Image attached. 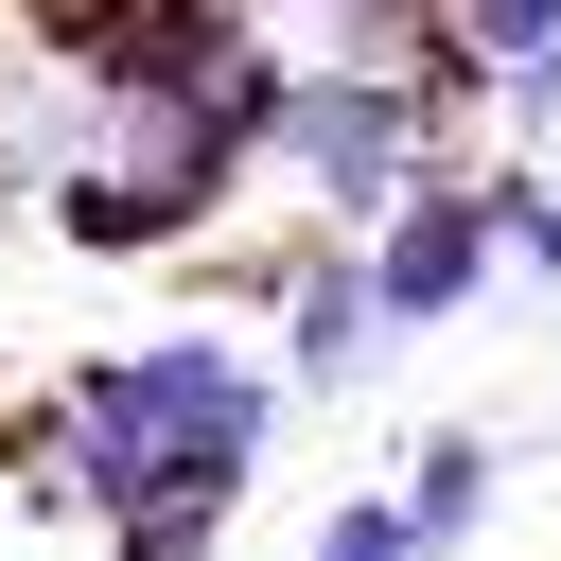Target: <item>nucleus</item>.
<instances>
[{
    "instance_id": "obj_1",
    "label": "nucleus",
    "mask_w": 561,
    "mask_h": 561,
    "mask_svg": "<svg viewBox=\"0 0 561 561\" xmlns=\"http://www.w3.org/2000/svg\"><path fill=\"white\" fill-rule=\"evenodd\" d=\"M280 368L263 351H228V333H123V351H88L70 386H53V508H88L123 561H210L228 543V508H245V473L280 456Z\"/></svg>"
},
{
    "instance_id": "obj_2",
    "label": "nucleus",
    "mask_w": 561,
    "mask_h": 561,
    "mask_svg": "<svg viewBox=\"0 0 561 561\" xmlns=\"http://www.w3.org/2000/svg\"><path fill=\"white\" fill-rule=\"evenodd\" d=\"M438 123H456V105L421 88V53H298V70H280V123H263V175H280L316 228H386L403 175L456 158Z\"/></svg>"
},
{
    "instance_id": "obj_3",
    "label": "nucleus",
    "mask_w": 561,
    "mask_h": 561,
    "mask_svg": "<svg viewBox=\"0 0 561 561\" xmlns=\"http://www.w3.org/2000/svg\"><path fill=\"white\" fill-rule=\"evenodd\" d=\"M351 245H368L386 333H456V316L508 280V245H491V175H473V158H421V175H403V210H386V228H351Z\"/></svg>"
},
{
    "instance_id": "obj_4",
    "label": "nucleus",
    "mask_w": 561,
    "mask_h": 561,
    "mask_svg": "<svg viewBox=\"0 0 561 561\" xmlns=\"http://www.w3.org/2000/svg\"><path fill=\"white\" fill-rule=\"evenodd\" d=\"M263 298H280V403H351L403 333H386V298H368V245L351 228H316L298 263H263Z\"/></svg>"
},
{
    "instance_id": "obj_5",
    "label": "nucleus",
    "mask_w": 561,
    "mask_h": 561,
    "mask_svg": "<svg viewBox=\"0 0 561 561\" xmlns=\"http://www.w3.org/2000/svg\"><path fill=\"white\" fill-rule=\"evenodd\" d=\"M491 491H508V438H491V421H438V438L386 473V508H403V543H421V561H473Z\"/></svg>"
},
{
    "instance_id": "obj_6",
    "label": "nucleus",
    "mask_w": 561,
    "mask_h": 561,
    "mask_svg": "<svg viewBox=\"0 0 561 561\" xmlns=\"http://www.w3.org/2000/svg\"><path fill=\"white\" fill-rule=\"evenodd\" d=\"M491 245H508V280H543V298H561V158H543V140H508V158H491Z\"/></svg>"
},
{
    "instance_id": "obj_7",
    "label": "nucleus",
    "mask_w": 561,
    "mask_h": 561,
    "mask_svg": "<svg viewBox=\"0 0 561 561\" xmlns=\"http://www.w3.org/2000/svg\"><path fill=\"white\" fill-rule=\"evenodd\" d=\"M298 561H421V543H403V508H386V491H333Z\"/></svg>"
}]
</instances>
